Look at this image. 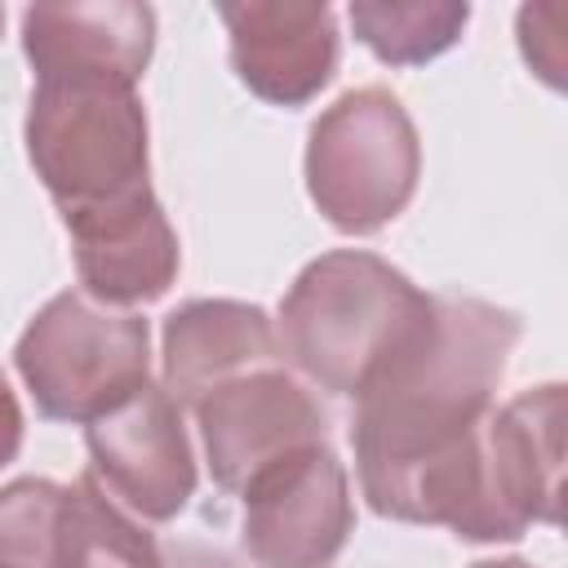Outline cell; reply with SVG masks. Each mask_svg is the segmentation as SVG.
<instances>
[{
  "instance_id": "5",
  "label": "cell",
  "mask_w": 568,
  "mask_h": 568,
  "mask_svg": "<svg viewBox=\"0 0 568 568\" xmlns=\"http://www.w3.org/2000/svg\"><path fill=\"white\" fill-rule=\"evenodd\" d=\"M40 417L93 422L151 382V328L142 315L102 306L84 288L49 297L13 346Z\"/></svg>"
},
{
  "instance_id": "14",
  "label": "cell",
  "mask_w": 568,
  "mask_h": 568,
  "mask_svg": "<svg viewBox=\"0 0 568 568\" xmlns=\"http://www.w3.org/2000/svg\"><path fill=\"white\" fill-rule=\"evenodd\" d=\"M355 40L386 67H422L448 53L466 22L470 4L457 0H355L346 9Z\"/></svg>"
},
{
  "instance_id": "19",
  "label": "cell",
  "mask_w": 568,
  "mask_h": 568,
  "mask_svg": "<svg viewBox=\"0 0 568 568\" xmlns=\"http://www.w3.org/2000/svg\"><path fill=\"white\" fill-rule=\"evenodd\" d=\"M470 568H532L528 559H479V564H470Z\"/></svg>"
},
{
  "instance_id": "11",
  "label": "cell",
  "mask_w": 568,
  "mask_h": 568,
  "mask_svg": "<svg viewBox=\"0 0 568 568\" xmlns=\"http://www.w3.org/2000/svg\"><path fill=\"white\" fill-rule=\"evenodd\" d=\"M84 293L102 306H142L178 280V231L155 191L62 222Z\"/></svg>"
},
{
  "instance_id": "1",
  "label": "cell",
  "mask_w": 568,
  "mask_h": 568,
  "mask_svg": "<svg viewBox=\"0 0 568 568\" xmlns=\"http://www.w3.org/2000/svg\"><path fill=\"white\" fill-rule=\"evenodd\" d=\"M515 342V311L484 297H435L426 328L355 395V475L377 515L462 528L475 497L479 426Z\"/></svg>"
},
{
  "instance_id": "2",
  "label": "cell",
  "mask_w": 568,
  "mask_h": 568,
  "mask_svg": "<svg viewBox=\"0 0 568 568\" xmlns=\"http://www.w3.org/2000/svg\"><path fill=\"white\" fill-rule=\"evenodd\" d=\"M435 297L364 248L320 253L280 302V359L311 386L355 399L426 328Z\"/></svg>"
},
{
  "instance_id": "4",
  "label": "cell",
  "mask_w": 568,
  "mask_h": 568,
  "mask_svg": "<svg viewBox=\"0 0 568 568\" xmlns=\"http://www.w3.org/2000/svg\"><path fill=\"white\" fill-rule=\"evenodd\" d=\"M422 178V142L404 102L364 84L320 111L306 138V191L328 226L373 235L395 222Z\"/></svg>"
},
{
  "instance_id": "13",
  "label": "cell",
  "mask_w": 568,
  "mask_h": 568,
  "mask_svg": "<svg viewBox=\"0 0 568 568\" xmlns=\"http://www.w3.org/2000/svg\"><path fill=\"white\" fill-rule=\"evenodd\" d=\"M164 390L195 404L231 377L280 364L275 324L262 306L235 297H195L164 315Z\"/></svg>"
},
{
  "instance_id": "6",
  "label": "cell",
  "mask_w": 568,
  "mask_h": 568,
  "mask_svg": "<svg viewBox=\"0 0 568 568\" xmlns=\"http://www.w3.org/2000/svg\"><path fill=\"white\" fill-rule=\"evenodd\" d=\"M564 475V386L546 382L493 404L479 426L475 497L457 528L462 541H515L532 524H559Z\"/></svg>"
},
{
  "instance_id": "3",
  "label": "cell",
  "mask_w": 568,
  "mask_h": 568,
  "mask_svg": "<svg viewBox=\"0 0 568 568\" xmlns=\"http://www.w3.org/2000/svg\"><path fill=\"white\" fill-rule=\"evenodd\" d=\"M27 160L62 222L151 191L146 111L138 84L102 75H44L27 102Z\"/></svg>"
},
{
  "instance_id": "16",
  "label": "cell",
  "mask_w": 568,
  "mask_h": 568,
  "mask_svg": "<svg viewBox=\"0 0 568 568\" xmlns=\"http://www.w3.org/2000/svg\"><path fill=\"white\" fill-rule=\"evenodd\" d=\"M67 484L13 479L0 488V568H62Z\"/></svg>"
},
{
  "instance_id": "10",
  "label": "cell",
  "mask_w": 568,
  "mask_h": 568,
  "mask_svg": "<svg viewBox=\"0 0 568 568\" xmlns=\"http://www.w3.org/2000/svg\"><path fill=\"white\" fill-rule=\"evenodd\" d=\"M217 18L231 36L240 84L271 106H306L337 75L342 36L328 4L244 0L217 4Z\"/></svg>"
},
{
  "instance_id": "7",
  "label": "cell",
  "mask_w": 568,
  "mask_h": 568,
  "mask_svg": "<svg viewBox=\"0 0 568 568\" xmlns=\"http://www.w3.org/2000/svg\"><path fill=\"white\" fill-rule=\"evenodd\" d=\"M240 497V541L253 568H328L355 532L351 479L328 444L288 453L248 479Z\"/></svg>"
},
{
  "instance_id": "9",
  "label": "cell",
  "mask_w": 568,
  "mask_h": 568,
  "mask_svg": "<svg viewBox=\"0 0 568 568\" xmlns=\"http://www.w3.org/2000/svg\"><path fill=\"white\" fill-rule=\"evenodd\" d=\"M191 408L200 422L204 462L222 493H244L248 479H257L288 453L328 444V422L320 404L280 364L231 377Z\"/></svg>"
},
{
  "instance_id": "8",
  "label": "cell",
  "mask_w": 568,
  "mask_h": 568,
  "mask_svg": "<svg viewBox=\"0 0 568 568\" xmlns=\"http://www.w3.org/2000/svg\"><path fill=\"white\" fill-rule=\"evenodd\" d=\"M84 439L93 457L89 475L129 515L164 524L195 497V453L182 426V404L164 386L142 382L129 399L93 417Z\"/></svg>"
},
{
  "instance_id": "17",
  "label": "cell",
  "mask_w": 568,
  "mask_h": 568,
  "mask_svg": "<svg viewBox=\"0 0 568 568\" xmlns=\"http://www.w3.org/2000/svg\"><path fill=\"white\" fill-rule=\"evenodd\" d=\"M160 568H231V559L204 541H173L160 546Z\"/></svg>"
},
{
  "instance_id": "15",
  "label": "cell",
  "mask_w": 568,
  "mask_h": 568,
  "mask_svg": "<svg viewBox=\"0 0 568 568\" xmlns=\"http://www.w3.org/2000/svg\"><path fill=\"white\" fill-rule=\"evenodd\" d=\"M62 568H160V541L84 470L67 484Z\"/></svg>"
},
{
  "instance_id": "12",
  "label": "cell",
  "mask_w": 568,
  "mask_h": 568,
  "mask_svg": "<svg viewBox=\"0 0 568 568\" xmlns=\"http://www.w3.org/2000/svg\"><path fill=\"white\" fill-rule=\"evenodd\" d=\"M155 49V9L138 0L31 4L22 13V53L44 75H102L138 84Z\"/></svg>"
},
{
  "instance_id": "20",
  "label": "cell",
  "mask_w": 568,
  "mask_h": 568,
  "mask_svg": "<svg viewBox=\"0 0 568 568\" xmlns=\"http://www.w3.org/2000/svg\"><path fill=\"white\" fill-rule=\"evenodd\" d=\"M0 27H4V9H0Z\"/></svg>"
},
{
  "instance_id": "18",
  "label": "cell",
  "mask_w": 568,
  "mask_h": 568,
  "mask_svg": "<svg viewBox=\"0 0 568 568\" xmlns=\"http://www.w3.org/2000/svg\"><path fill=\"white\" fill-rule=\"evenodd\" d=\"M18 448H22V408L0 373V466H9L18 457Z\"/></svg>"
}]
</instances>
